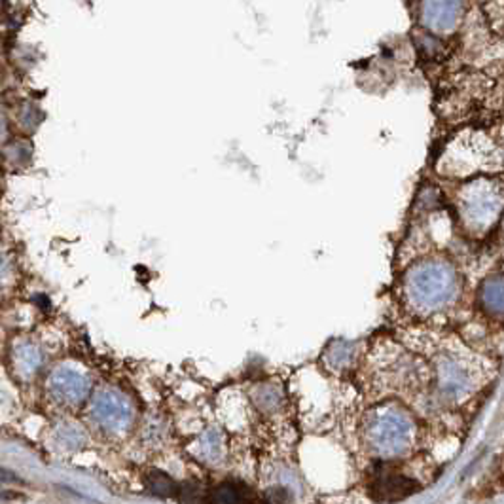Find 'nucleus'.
<instances>
[{"mask_svg":"<svg viewBox=\"0 0 504 504\" xmlns=\"http://www.w3.org/2000/svg\"><path fill=\"white\" fill-rule=\"evenodd\" d=\"M91 414H94V419L99 423L101 429L109 433H124L133 421V409L126 396L111 389L101 391L95 396L94 404H91Z\"/></svg>","mask_w":504,"mask_h":504,"instance_id":"obj_4","label":"nucleus"},{"mask_svg":"<svg viewBox=\"0 0 504 504\" xmlns=\"http://www.w3.org/2000/svg\"><path fill=\"white\" fill-rule=\"evenodd\" d=\"M211 500L212 502H247L251 500V492L243 483L226 482L212 492Z\"/></svg>","mask_w":504,"mask_h":504,"instance_id":"obj_10","label":"nucleus"},{"mask_svg":"<svg viewBox=\"0 0 504 504\" xmlns=\"http://www.w3.org/2000/svg\"><path fill=\"white\" fill-rule=\"evenodd\" d=\"M411 440H414V423L401 409H379L366 425V442L379 457L402 455L408 451Z\"/></svg>","mask_w":504,"mask_h":504,"instance_id":"obj_3","label":"nucleus"},{"mask_svg":"<svg viewBox=\"0 0 504 504\" xmlns=\"http://www.w3.org/2000/svg\"><path fill=\"white\" fill-rule=\"evenodd\" d=\"M222 438L217 431H207L200 442V453L207 463H219L222 457Z\"/></svg>","mask_w":504,"mask_h":504,"instance_id":"obj_11","label":"nucleus"},{"mask_svg":"<svg viewBox=\"0 0 504 504\" xmlns=\"http://www.w3.org/2000/svg\"><path fill=\"white\" fill-rule=\"evenodd\" d=\"M504 211V185L493 178H476L459 194V215L467 230L483 235Z\"/></svg>","mask_w":504,"mask_h":504,"instance_id":"obj_2","label":"nucleus"},{"mask_svg":"<svg viewBox=\"0 0 504 504\" xmlns=\"http://www.w3.org/2000/svg\"><path fill=\"white\" fill-rule=\"evenodd\" d=\"M13 364L18 374L23 377L33 376L42 364V353L40 349L33 343H21L13 349Z\"/></svg>","mask_w":504,"mask_h":504,"instance_id":"obj_8","label":"nucleus"},{"mask_svg":"<svg viewBox=\"0 0 504 504\" xmlns=\"http://www.w3.org/2000/svg\"><path fill=\"white\" fill-rule=\"evenodd\" d=\"M54 401L65 406H78L89 394V381L84 374L72 368H57L48 384Z\"/></svg>","mask_w":504,"mask_h":504,"instance_id":"obj_6","label":"nucleus"},{"mask_svg":"<svg viewBox=\"0 0 504 504\" xmlns=\"http://www.w3.org/2000/svg\"><path fill=\"white\" fill-rule=\"evenodd\" d=\"M417 487V482L411 478L396 475V472L379 470L372 485V493L377 500H401L411 493H416Z\"/></svg>","mask_w":504,"mask_h":504,"instance_id":"obj_7","label":"nucleus"},{"mask_svg":"<svg viewBox=\"0 0 504 504\" xmlns=\"http://www.w3.org/2000/svg\"><path fill=\"white\" fill-rule=\"evenodd\" d=\"M409 303L421 311H440L459 294V275L450 262L429 260L411 268L406 275Z\"/></svg>","mask_w":504,"mask_h":504,"instance_id":"obj_1","label":"nucleus"},{"mask_svg":"<svg viewBox=\"0 0 504 504\" xmlns=\"http://www.w3.org/2000/svg\"><path fill=\"white\" fill-rule=\"evenodd\" d=\"M57 442L65 450H76L84 444V433L76 425L65 423L57 429Z\"/></svg>","mask_w":504,"mask_h":504,"instance_id":"obj_12","label":"nucleus"},{"mask_svg":"<svg viewBox=\"0 0 504 504\" xmlns=\"http://www.w3.org/2000/svg\"><path fill=\"white\" fill-rule=\"evenodd\" d=\"M478 372L475 366L459 359H444L440 364V389L450 401H461L475 392Z\"/></svg>","mask_w":504,"mask_h":504,"instance_id":"obj_5","label":"nucleus"},{"mask_svg":"<svg viewBox=\"0 0 504 504\" xmlns=\"http://www.w3.org/2000/svg\"><path fill=\"white\" fill-rule=\"evenodd\" d=\"M286 500H293V497H290L288 490H285V487H273V490H268L266 493V502H286Z\"/></svg>","mask_w":504,"mask_h":504,"instance_id":"obj_13","label":"nucleus"},{"mask_svg":"<svg viewBox=\"0 0 504 504\" xmlns=\"http://www.w3.org/2000/svg\"><path fill=\"white\" fill-rule=\"evenodd\" d=\"M146 490L152 495H158V497H175L177 493H180L178 483L171 476H167L165 472H160V470L148 472Z\"/></svg>","mask_w":504,"mask_h":504,"instance_id":"obj_9","label":"nucleus"}]
</instances>
